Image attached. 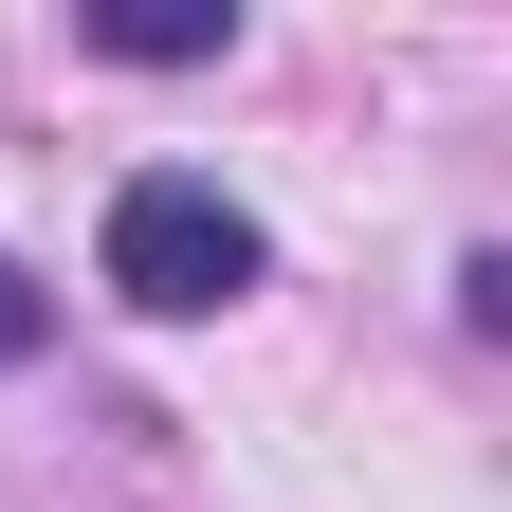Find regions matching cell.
<instances>
[{
  "label": "cell",
  "mask_w": 512,
  "mask_h": 512,
  "mask_svg": "<svg viewBox=\"0 0 512 512\" xmlns=\"http://www.w3.org/2000/svg\"><path fill=\"white\" fill-rule=\"evenodd\" d=\"M110 293H128V311H220V293H256V220L220 202V183L147 165V183L110 202Z\"/></svg>",
  "instance_id": "6da1fadb"
},
{
  "label": "cell",
  "mask_w": 512,
  "mask_h": 512,
  "mask_svg": "<svg viewBox=\"0 0 512 512\" xmlns=\"http://www.w3.org/2000/svg\"><path fill=\"white\" fill-rule=\"evenodd\" d=\"M110 55H147V74H183V55H220V19H202V0H128V19H92Z\"/></svg>",
  "instance_id": "7a4b0ae2"
},
{
  "label": "cell",
  "mask_w": 512,
  "mask_h": 512,
  "mask_svg": "<svg viewBox=\"0 0 512 512\" xmlns=\"http://www.w3.org/2000/svg\"><path fill=\"white\" fill-rule=\"evenodd\" d=\"M37 330H55V311H37V275H19V256H0V366H19Z\"/></svg>",
  "instance_id": "3957f363"
}]
</instances>
